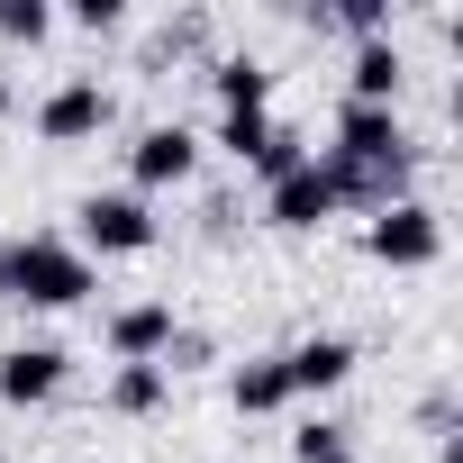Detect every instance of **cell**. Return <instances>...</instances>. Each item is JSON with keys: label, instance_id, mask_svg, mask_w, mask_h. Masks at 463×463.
<instances>
[{"label": "cell", "instance_id": "cell-1", "mask_svg": "<svg viewBox=\"0 0 463 463\" xmlns=\"http://www.w3.org/2000/svg\"><path fill=\"white\" fill-rule=\"evenodd\" d=\"M91 291H100V273H91V255L73 237H10V300H28V309H82Z\"/></svg>", "mask_w": 463, "mask_h": 463}, {"label": "cell", "instance_id": "cell-2", "mask_svg": "<svg viewBox=\"0 0 463 463\" xmlns=\"http://www.w3.org/2000/svg\"><path fill=\"white\" fill-rule=\"evenodd\" d=\"M364 255H373V264H391V273H427V264L445 255V218L409 191V200H391V209H373V218H364Z\"/></svg>", "mask_w": 463, "mask_h": 463}, {"label": "cell", "instance_id": "cell-3", "mask_svg": "<svg viewBox=\"0 0 463 463\" xmlns=\"http://www.w3.org/2000/svg\"><path fill=\"white\" fill-rule=\"evenodd\" d=\"M73 227H82V255H146L164 237L137 191H82L73 200Z\"/></svg>", "mask_w": 463, "mask_h": 463}, {"label": "cell", "instance_id": "cell-4", "mask_svg": "<svg viewBox=\"0 0 463 463\" xmlns=\"http://www.w3.org/2000/svg\"><path fill=\"white\" fill-rule=\"evenodd\" d=\"M109 118H118V100H109L100 73H64V82L37 100V137H46V146H82V137H100Z\"/></svg>", "mask_w": 463, "mask_h": 463}, {"label": "cell", "instance_id": "cell-5", "mask_svg": "<svg viewBox=\"0 0 463 463\" xmlns=\"http://www.w3.org/2000/svg\"><path fill=\"white\" fill-rule=\"evenodd\" d=\"M191 173H200V128L155 118V128L128 137V182H137V200H146V191H173V182H191Z\"/></svg>", "mask_w": 463, "mask_h": 463}, {"label": "cell", "instance_id": "cell-6", "mask_svg": "<svg viewBox=\"0 0 463 463\" xmlns=\"http://www.w3.org/2000/svg\"><path fill=\"white\" fill-rule=\"evenodd\" d=\"M327 155H336V164H418L400 109H373V100H345V109H336V146H327Z\"/></svg>", "mask_w": 463, "mask_h": 463}, {"label": "cell", "instance_id": "cell-7", "mask_svg": "<svg viewBox=\"0 0 463 463\" xmlns=\"http://www.w3.org/2000/svg\"><path fill=\"white\" fill-rule=\"evenodd\" d=\"M64 382H73V354L64 345H46V336L0 345V400H10V409H46Z\"/></svg>", "mask_w": 463, "mask_h": 463}, {"label": "cell", "instance_id": "cell-8", "mask_svg": "<svg viewBox=\"0 0 463 463\" xmlns=\"http://www.w3.org/2000/svg\"><path fill=\"white\" fill-rule=\"evenodd\" d=\"M264 218H273V227H291V237H309V227H327V218H336V182H327V164L309 155L300 173H282V182L264 191Z\"/></svg>", "mask_w": 463, "mask_h": 463}, {"label": "cell", "instance_id": "cell-9", "mask_svg": "<svg viewBox=\"0 0 463 463\" xmlns=\"http://www.w3.org/2000/svg\"><path fill=\"white\" fill-rule=\"evenodd\" d=\"M282 373H291V400H327L354 382V336H300L282 345Z\"/></svg>", "mask_w": 463, "mask_h": 463}, {"label": "cell", "instance_id": "cell-10", "mask_svg": "<svg viewBox=\"0 0 463 463\" xmlns=\"http://www.w3.org/2000/svg\"><path fill=\"white\" fill-rule=\"evenodd\" d=\"M173 327H182V318H173V300H128V309H109V327H100V336H109V354H118V364H164Z\"/></svg>", "mask_w": 463, "mask_h": 463}, {"label": "cell", "instance_id": "cell-11", "mask_svg": "<svg viewBox=\"0 0 463 463\" xmlns=\"http://www.w3.org/2000/svg\"><path fill=\"white\" fill-rule=\"evenodd\" d=\"M227 409H237V418H282V409H291V373H282V354H246L237 373H227Z\"/></svg>", "mask_w": 463, "mask_h": 463}, {"label": "cell", "instance_id": "cell-12", "mask_svg": "<svg viewBox=\"0 0 463 463\" xmlns=\"http://www.w3.org/2000/svg\"><path fill=\"white\" fill-rule=\"evenodd\" d=\"M400 82H409L400 46H391V37H364V46H354V64H345V100H373V109H400Z\"/></svg>", "mask_w": 463, "mask_h": 463}, {"label": "cell", "instance_id": "cell-13", "mask_svg": "<svg viewBox=\"0 0 463 463\" xmlns=\"http://www.w3.org/2000/svg\"><path fill=\"white\" fill-rule=\"evenodd\" d=\"M100 400H109V418H155V409L173 400V373H164V364H118Z\"/></svg>", "mask_w": 463, "mask_h": 463}, {"label": "cell", "instance_id": "cell-14", "mask_svg": "<svg viewBox=\"0 0 463 463\" xmlns=\"http://www.w3.org/2000/svg\"><path fill=\"white\" fill-rule=\"evenodd\" d=\"M209 91H218V109H264L273 100V73L255 55H209Z\"/></svg>", "mask_w": 463, "mask_h": 463}, {"label": "cell", "instance_id": "cell-15", "mask_svg": "<svg viewBox=\"0 0 463 463\" xmlns=\"http://www.w3.org/2000/svg\"><path fill=\"white\" fill-rule=\"evenodd\" d=\"M300 164H309V137H300V128H282V118H273V137H264V146L246 155V173H255L264 191H273L282 173H300Z\"/></svg>", "mask_w": 463, "mask_h": 463}, {"label": "cell", "instance_id": "cell-16", "mask_svg": "<svg viewBox=\"0 0 463 463\" xmlns=\"http://www.w3.org/2000/svg\"><path fill=\"white\" fill-rule=\"evenodd\" d=\"M0 37H10V46H46L55 10H46V0H0Z\"/></svg>", "mask_w": 463, "mask_h": 463}, {"label": "cell", "instance_id": "cell-17", "mask_svg": "<svg viewBox=\"0 0 463 463\" xmlns=\"http://www.w3.org/2000/svg\"><path fill=\"white\" fill-rule=\"evenodd\" d=\"M264 137H273V109H218V146L237 155V164H246Z\"/></svg>", "mask_w": 463, "mask_h": 463}, {"label": "cell", "instance_id": "cell-18", "mask_svg": "<svg viewBox=\"0 0 463 463\" xmlns=\"http://www.w3.org/2000/svg\"><path fill=\"white\" fill-rule=\"evenodd\" d=\"M336 454H354V445H345V427H336V418H300L291 463H336Z\"/></svg>", "mask_w": 463, "mask_h": 463}, {"label": "cell", "instance_id": "cell-19", "mask_svg": "<svg viewBox=\"0 0 463 463\" xmlns=\"http://www.w3.org/2000/svg\"><path fill=\"white\" fill-rule=\"evenodd\" d=\"M327 19H336V28L354 37V46H364V37H391V10H382V0H336Z\"/></svg>", "mask_w": 463, "mask_h": 463}, {"label": "cell", "instance_id": "cell-20", "mask_svg": "<svg viewBox=\"0 0 463 463\" xmlns=\"http://www.w3.org/2000/svg\"><path fill=\"white\" fill-rule=\"evenodd\" d=\"M200 364H209V336H200V327H173V345H164V373L182 382V373H200Z\"/></svg>", "mask_w": 463, "mask_h": 463}, {"label": "cell", "instance_id": "cell-21", "mask_svg": "<svg viewBox=\"0 0 463 463\" xmlns=\"http://www.w3.org/2000/svg\"><path fill=\"white\" fill-rule=\"evenodd\" d=\"M64 19H73L82 37H109V28H118L128 10H118V0H73V10H64Z\"/></svg>", "mask_w": 463, "mask_h": 463}, {"label": "cell", "instance_id": "cell-22", "mask_svg": "<svg viewBox=\"0 0 463 463\" xmlns=\"http://www.w3.org/2000/svg\"><path fill=\"white\" fill-rule=\"evenodd\" d=\"M0 300H10V237H0Z\"/></svg>", "mask_w": 463, "mask_h": 463}, {"label": "cell", "instance_id": "cell-23", "mask_svg": "<svg viewBox=\"0 0 463 463\" xmlns=\"http://www.w3.org/2000/svg\"><path fill=\"white\" fill-rule=\"evenodd\" d=\"M10 109H19V91H10V73H0V118H10Z\"/></svg>", "mask_w": 463, "mask_h": 463}, {"label": "cell", "instance_id": "cell-24", "mask_svg": "<svg viewBox=\"0 0 463 463\" xmlns=\"http://www.w3.org/2000/svg\"><path fill=\"white\" fill-rule=\"evenodd\" d=\"M0 463H10V445H0Z\"/></svg>", "mask_w": 463, "mask_h": 463}, {"label": "cell", "instance_id": "cell-25", "mask_svg": "<svg viewBox=\"0 0 463 463\" xmlns=\"http://www.w3.org/2000/svg\"><path fill=\"white\" fill-rule=\"evenodd\" d=\"M336 463H354V454H336Z\"/></svg>", "mask_w": 463, "mask_h": 463}]
</instances>
